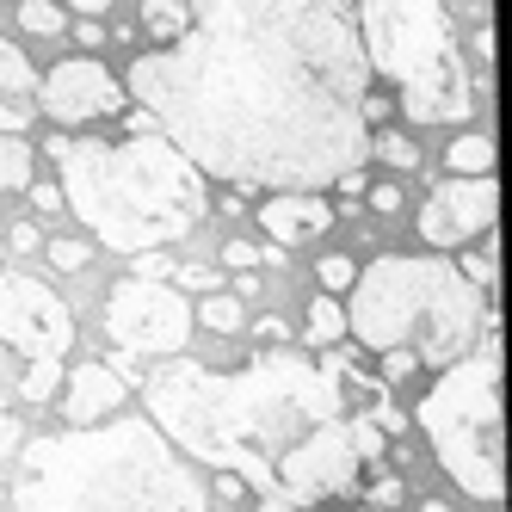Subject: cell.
Masks as SVG:
<instances>
[{"label":"cell","instance_id":"16","mask_svg":"<svg viewBox=\"0 0 512 512\" xmlns=\"http://www.w3.org/2000/svg\"><path fill=\"white\" fill-rule=\"evenodd\" d=\"M186 25H192V7H186V0H142V31H149V38H161V50L186 38Z\"/></svg>","mask_w":512,"mask_h":512},{"label":"cell","instance_id":"32","mask_svg":"<svg viewBox=\"0 0 512 512\" xmlns=\"http://www.w3.org/2000/svg\"><path fill=\"white\" fill-rule=\"evenodd\" d=\"M75 38H81V44H87V50H99V44H105V38H112V31H105V25H99V19H81V25H75Z\"/></svg>","mask_w":512,"mask_h":512},{"label":"cell","instance_id":"22","mask_svg":"<svg viewBox=\"0 0 512 512\" xmlns=\"http://www.w3.org/2000/svg\"><path fill=\"white\" fill-rule=\"evenodd\" d=\"M167 284L179 290V297H216V290H223V272L204 266V260H192V266H173Z\"/></svg>","mask_w":512,"mask_h":512},{"label":"cell","instance_id":"6","mask_svg":"<svg viewBox=\"0 0 512 512\" xmlns=\"http://www.w3.org/2000/svg\"><path fill=\"white\" fill-rule=\"evenodd\" d=\"M352 19L364 68L377 81H395L408 124H463L475 112V87L445 0H352Z\"/></svg>","mask_w":512,"mask_h":512},{"label":"cell","instance_id":"19","mask_svg":"<svg viewBox=\"0 0 512 512\" xmlns=\"http://www.w3.org/2000/svg\"><path fill=\"white\" fill-rule=\"evenodd\" d=\"M309 346H321V352H334L340 340H346V309H340V297H309Z\"/></svg>","mask_w":512,"mask_h":512},{"label":"cell","instance_id":"21","mask_svg":"<svg viewBox=\"0 0 512 512\" xmlns=\"http://www.w3.org/2000/svg\"><path fill=\"white\" fill-rule=\"evenodd\" d=\"M19 25L31 31V38H62V31H68V13L50 7V0H19Z\"/></svg>","mask_w":512,"mask_h":512},{"label":"cell","instance_id":"33","mask_svg":"<svg viewBox=\"0 0 512 512\" xmlns=\"http://www.w3.org/2000/svg\"><path fill=\"white\" fill-rule=\"evenodd\" d=\"M260 340H272V346H290V327H284V315H266V321H260Z\"/></svg>","mask_w":512,"mask_h":512},{"label":"cell","instance_id":"18","mask_svg":"<svg viewBox=\"0 0 512 512\" xmlns=\"http://www.w3.org/2000/svg\"><path fill=\"white\" fill-rule=\"evenodd\" d=\"M38 179V155L25 136H0V192H25Z\"/></svg>","mask_w":512,"mask_h":512},{"label":"cell","instance_id":"9","mask_svg":"<svg viewBox=\"0 0 512 512\" xmlns=\"http://www.w3.org/2000/svg\"><path fill=\"white\" fill-rule=\"evenodd\" d=\"M0 346H13L25 364L31 358H68L75 346V315L44 278L7 272L0 278Z\"/></svg>","mask_w":512,"mask_h":512},{"label":"cell","instance_id":"24","mask_svg":"<svg viewBox=\"0 0 512 512\" xmlns=\"http://www.w3.org/2000/svg\"><path fill=\"white\" fill-rule=\"evenodd\" d=\"M315 278H321V297H346L352 278H358V266L346 260V253H327V260L315 266Z\"/></svg>","mask_w":512,"mask_h":512},{"label":"cell","instance_id":"3","mask_svg":"<svg viewBox=\"0 0 512 512\" xmlns=\"http://www.w3.org/2000/svg\"><path fill=\"white\" fill-rule=\"evenodd\" d=\"M50 161L62 173V204L75 223L93 229L99 247L124 253H161L186 241L210 216L204 173L173 149L161 130L149 136H50Z\"/></svg>","mask_w":512,"mask_h":512},{"label":"cell","instance_id":"10","mask_svg":"<svg viewBox=\"0 0 512 512\" xmlns=\"http://www.w3.org/2000/svg\"><path fill=\"white\" fill-rule=\"evenodd\" d=\"M124 105V81L105 68L99 56H62L56 68L38 75V112L50 124H93V118H112Z\"/></svg>","mask_w":512,"mask_h":512},{"label":"cell","instance_id":"31","mask_svg":"<svg viewBox=\"0 0 512 512\" xmlns=\"http://www.w3.org/2000/svg\"><path fill=\"white\" fill-rule=\"evenodd\" d=\"M395 500H401V482H395V475H383V482H377V494H371V506H377V512H389Z\"/></svg>","mask_w":512,"mask_h":512},{"label":"cell","instance_id":"7","mask_svg":"<svg viewBox=\"0 0 512 512\" xmlns=\"http://www.w3.org/2000/svg\"><path fill=\"white\" fill-rule=\"evenodd\" d=\"M420 432L451 482L500 506L506 494V445H500V327H488L475 352L438 371V383L420 395Z\"/></svg>","mask_w":512,"mask_h":512},{"label":"cell","instance_id":"5","mask_svg":"<svg viewBox=\"0 0 512 512\" xmlns=\"http://www.w3.org/2000/svg\"><path fill=\"white\" fill-rule=\"evenodd\" d=\"M346 334L364 352H414V364H457L494 327V303L445 253H377L346 290Z\"/></svg>","mask_w":512,"mask_h":512},{"label":"cell","instance_id":"11","mask_svg":"<svg viewBox=\"0 0 512 512\" xmlns=\"http://www.w3.org/2000/svg\"><path fill=\"white\" fill-rule=\"evenodd\" d=\"M494 210H500V186L494 179H445L432 186L420 204V241L426 247H469L475 235L494 229Z\"/></svg>","mask_w":512,"mask_h":512},{"label":"cell","instance_id":"37","mask_svg":"<svg viewBox=\"0 0 512 512\" xmlns=\"http://www.w3.org/2000/svg\"><path fill=\"white\" fill-rule=\"evenodd\" d=\"M420 512H451V500H420Z\"/></svg>","mask_w":512,"mask_h":512},{"label":"cell","instance_id":"39","mask_svg":"<svg viewBox=\"0 0 512 512\" xmlns=\"http://www.w3.org/2000/svg\"><path fill=\"white\" fill-rule=\"evenodd\" d=\"M482 512H494V506H482Z\"/></svg>","mask_w":512,"mask_h":512},{"label":"cell","instance_id":"28","mask_svg":"<svg viewBox=\"0 0 512 512\" xmlns=\"http://www.w3.org/2000/svg\"><path fill=\"white\" fill-rule=\"evenodd\" d=\"M19 451V420H13V408H7V395H0V463H7Z\"/></svg>","mask_w":512,"mask_h":512},{"label":"cell","instance_id":"38","mask_svg":"<svg viewBox=\"0 0 512 512\" xmlns=\"http://www.w3.org/2000/svg\"><path fill=\"white\" fill-rule=\"evenodd\" d=\"M358 512H377V506H358Z\"/></svg>","mask_w":512,"mask_h":512},{"label":"cell","instance_id":"26","mask_svg":"<svg viewBox=\"0 0 512 512\" xmlns=\"http://www.w3.org/2000/svg\"><path fill=\"white\" fill-rule=\"evenodd\" d=\"M223 266L229 272H253V266H260V247H253V241H223Z\"/></svg>","mask_w":512,"mask_h":512},{"label":"cell","instance_id":"23","mask_svg":"<svg viewBox=\"0 0 512 512\" xmlns=\"http://www.w3.org/2000/svg\"><path fill=\"white\" fill-rule=\"evenodd\" d=\"M371 155H383L389 167H420V142L401 130H383V136H371Z\"/></svg>","mask_w":512,"mask_h":512},{"label":"cell","instance_id":"36","mask_svg":"<svg viewBox=\"0 0 512 512\" xmlns=\"http://www.w3.org/2000/svg\"><path fill=\"white\" fill-rule=\"evenodd\" d=\"M260 512H297L290 500H278V494H260Z\"/></svg>","mask_w":512,"mask_h":512},{"label":"cell","instance_id":"13","mask_svg":"<svg viewBox=\"0 0 512 512\" xmlns=\"http://www.w3.org/2000/svg\"><path fill=\"white\" fill-rule=\"evenodd\" d=\"M124 395H130L124 371H112V364L93 358V364H75V371H68L62 414H68V426H99V420H112L124 408Z\"/></svg>","mask_w":512,"mask_h":512},{"label":"cell","instance_id":"2","mask_svg":"<svg viewBox=\"0 0 512 512\" xmlns=\"http://www.w3.org/2000/svg\"><path fill=\"white\" fill-rule=\"evenodd\" d=\"M142 408L179 457L235 475L253 494H278L284 463L321 426L358 414L346 401V383L327 377L297 346H260L235 371H210L198 358H161L142 377Z\"/></svg>","mask_w":512,"mask_h":512},{"label":"cell","instance_id":"20","mask_svg":"<svg viewBox=\"0 0 512 512\" xmlns=\"http://www.w3.org/2000/svg\"><path fill=\"white\" fill-rule=\"evenodd\" d=\"M241 321H247V309H241V297H229V290H216V297H204L192 309V327H210V334H241Z\"/></svg>","mask_w":512,"mask_h":512},{"label":"cell","instance_id":"8","mask_svg":"<svg viewBox=\"0 0 512 512\" xmlns=\"http://www.w3.org/2000/svg\"><path fill=\"white\" fill-rule=\"evenodd\" d=\"M105 334L130 358H179L198 327H192V303L179 297L173 284L124 278L112 297H105Z\"/></svg>","mask_w":512,"mask_h":512},{"label":"cell","instance_id":"14","mask_svg":"<svg viewBox=\"0 0 512 512\" xmlns=\"http://www.w3.org/2000/svg\"><path fill=\"white\" fill-rule=\"evenodd\" d=\"M31 118H38V68L13 38H0V136H19Z\"/></svg>","mask_w":512,"mask_h":512},{"label":"cell","instance_id":"25","mask_svg":"<svg viewBox=\"0 0 512 512\" xmlns=\"http://www.w3.org/2000/svg\"><path fill=\"white\" fill-rule=\"evenodd\" d=\"M44 253H50V266H56V272H87L93 241H68V235H56V241H44Z\"/></svg>","mask_w":512,"mask_h":512},{"label":"cell","instance_id":"35","mask_svg":"<svg viewBox=\"0 0 512 512\" xmlns=\"http://www.w3.org/2000/svg\"><path fill=\"white\" fill-rule=\"evenodd\" d=\"M31 247H38V229L19 223V229H13V253H31Z\"/></svg>","mask_w":512,"mask_h":512},{"label":"cell","instance_id":"4","mask_svg":"<svg viewBox=\"0 0 512 512\" xmlns=\"http://www.w3.org/2000/svg\"><path fill=\"white\" fill-rule=\"evenodd\" d=\"M13 512H210V494L149 420H118L31 438Z\"/></svg>","mask_w":512,"mask_h":512},{"label":"cell","instance_id":"17","mask_svg":"<svg viewBox=\"0 0 512 512\" xmlns=\"http://www.w3.org/2000/svg\"><path fill=\"white\" fill-rule=\"evenodd\" d=\"M62 377H68L62 358H31L25 377H19V401H25V408H44V401L62 395Z\"/></svg>","mask_w":512,"mask_h":512},{"label":"cell","instance_id":"30","mask_svg":"<svg viewBox=\"0 0 512 512\" xmlns=\"http://www.w3.org/2000/svg\"><path fill=\"white\" fill-rule=\"evenodd\" d=\"M371 210L377 216H395L401 210V186H371Z\"/></svg>","mask_w":512,"mask_h":512},{"label":"cell","instance_id":"27","mask_svg":"<svg viewBox=\"0 0 512 512\" xmlns=\"http://www.w3.org/2000/svg\"><path fill=\"white\" fill-rule=\"evenodd\" d=\"M414 371H420L414 352H383V377H377V383H408Z\"/></svg>","mask_w":512,"mask_h":512},{"label":"cell","instance_id":"12","mask_svg":"<svg viewBox=\"0 0 512 512\" xmlns=\"http://www.w3.org/2000/svg\"><path fill=\"white\" fill-rule=\"evenodd\" d=\"M260 229H266L272 247H303V241L334 229V204H327L321 192H266Z\"/></svg>","mask_w":512,"mask_h":512},{"label":"cell","instance_id":"34","mask_svg":"<svg viewBox=\"0 0 512 512\" xmlns=\"http://www.w3.org/2000/svg\"><path fill=\"white\" fill-rule=\"evenodd\" d=\"M68 13H81V19H99V13H112V0H62Z\"/></svg>","mask_w":512,"mask_h":512},{"label":"cell","instance_id":"1","mask_svg":"<svg viewBox=\"0 0 512 512\" xmlns=\"http://www.w3.org/2000/svg\"><path fill=\"white\" fill-rule=\"evenodd\" d=\"M186 38L130 62L124 99L204 179L321 192L364 173L371 68L352 0H186Z\"/></svg>","mask_w":512,"mask_h":512},{"label":"cell","instance_id":"29","mask_svg":"<svg viewBox=\"0 0 512 512\" xmlns=\"http://www.w3.org/2000/svg\"><path fill=\"white\" fill-rule=\"evenodd\" d=\"M25 198H31V204H38L44 216H50V210H62V192L50 186V179H31V186H25Z\"/></svg>","mask_w":512,"mask_h":512},{"label":"cell","instance_id":"15","mask_svg":"<svg viewBox=\"0 0 512 512\" xmlns=\"http://www.w3.org/2000/svg\"><path fill=\"white\" fill-rule=\"evenodd\" d=\"M445 167H451L457 179H488V173H494V136H488V130L451 136V142H445Z\"/></svg>","mask_w":512,"mask_h":512}]
</instances>
